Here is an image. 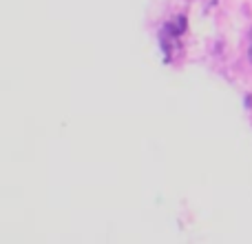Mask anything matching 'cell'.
<instances>
[{"label": "cell", "mask_w": 252, "mask_h": 244, "mask_svg": "<svg viewBox=\"0 0 252 244\" xmlns=\"http://www.w3.org/2000/svg\"><path fill=\"white\" fill-rule=\"evenodd\" d=\"M248 56H250V62H252V44H250V53H248Z\"/></svg>", "instance_id": "6da1fadb"}, {"label": "cell", "mask_w": 252, "mask_h": 244, "mask_svg": "<svg viewBox=\"0 0 252 244\" xmlns=\"http://www.w3.org/2000/svg\"><path fill=\"white\" fill-rule=\"evenodd\" d=\"M250 44H252V31H250Z\"/></svg>", "instance_id": "7a4b0ae2"}]
</instances>
